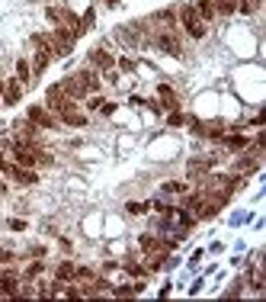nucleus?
<instances>
[{
	"label": "nucleus",
	"instance_id": "obj_1",
	"mask_svg": "<svg viewBox=\"0 0 266 302\" xmlns=\"http://www.w3.org/2000/svg\"><path fill=\"white\" fill-rule=\"evenodd\" d=\"M176 20H180L183 32H190L192 39H206V32H209V23H202L196 13V7L192 3H186V7H180V13H176Z\"/></svg>",
	"mask_w": 266,
	"mask_h": 302
},
{
	"label": "nucleus",
	"instance_id": "obj_2",
	"mask_svg": "<svg viewBox=\"0 0 266 302\" xmlns=\"http://www.w3.org/2000/svg\"><path fill=\"white\" fill-rule=\"evenodd\" d=\"M45 109H52L55 116H64V113L77 109V100H71L61 84H52V87H48V93H45Z\"/></svg>",
	"mask_w": 266,
	"mask_h": 302
},
{
	"label": "nucleus",
	"instance_id": "obj_3",
	"mask_svg": "<svg viewBox=\"0 0 266 302\" xmlns=\"http://www.w3.org/2000/svg\"><path fill=\"white\" fill-rule=\"evenodd\" d=\"M26 119H29V122H36L38 129H58V116H55L52 109H45V106H29Z\"/></svg>",
	"mask_w": 266,
	"mask_h": 302
},
{
	"label": "nucleus",
	"instance_id": "obj_4",
	"mask_svg": "<svg viewBox=\"0 0 266 302\" xmlns=\"http://www.w3.org/2000/svg\"><path fill=\"white\" fill-rule=\"evenodd\" d=\"M38 132L42 129H38L36 122H29L26 116L13 122V139H19V141H38Z\"/></svg>",
	"mask_w": 266,
	"mask_h": 302
},
{
	"label": "nucleus",
	"instance_id": "obj_5",
	"mask_svg": "<svg viewBox=\"0 0 266 302\" xmlns=\"http://www.w3.org/2000/svg\"><path fill=\"white\" fill-rule=\"evenodd\" d=\"M61 87H64V93H68L71 100H87V90H84V84H80V78H77V74H71V78H64L61 81Z\"/></svg>",
	"mask_w": 266,
	"mask_h": 302
},
{
	"label": "nucleus",
	"instance_id": "obj_6",
	"mask_svg": "<svg viewBox=\"0 0 266 302\" xmlns=\"http://www.w3.org/2000/svg\"><path fill=\"white\" fill-rule=\"evenodd\" d=\"M157 48H164V52L173 55V58L183 55V45H180V39H176L173 32H160V36H157Z\"/></svg>",
	"mask_w": 266,
	"mask_h": 302
},
{
	"label": "nucleus",
	"instance_id": "obj_7",
	"mask_svg": "<svg viewBox=\"0 0 266 302\" xmlns=\"http://www.w3.org/2000/svg\"><path fill=\"white\" fill-rule=\"evenodd\" d=\"M10 177H13L19 186H32V183H38V174H36V167H16V164H13V171H10Z\"/></svg>",
	"mask_w": 266,
	"mask_h": 302
},
{
	"label": "nucleus",
	"instance_id": "obj_8",
	"mask_svg": "<svg viewBox=\"0 0 266 302\" xmlns=\"http://www.w3.org/2000/svg\"><path fill=\"white\" fill-rule=\"evenodd\" d=\"M0 97H3V106H16L19 97H23V84L13 78L10 84H3V93H0Z\"/></svg>",
	"mask_w": 266,
	"mask_h": 302
},
{
	"label": "nucleus",
	"instance_id": "obj_9",
	"mask_svg": "<svg viewBox=\"0 0 266 302\" xmlns=\"http://www.w3.org/2000/svg\"><path fill=\"white\" fill-rule=\"evenodd\" d=\"M113 61H115V58L109 52H103V48H93V52H90V64L96 71H109V68H113Z\"/></svg>",
	"mask_w": 266,
	"mask_h": 302
},
{
	"label": "nucleus",
	"instance_id": "obj_10",
	"mask_svg": "<svg viewBox=\"0 0 266 302\" xmlns=\"http://www.w3.org/2000/svg\"><path fill=\"white\" fill-rule=\"evenodd\" d=\"M77 78H80V84H84L87 93H96L99 90V74L93 68H84V71H77Z\"/></svg>",
	"mask_w": 266,
	"mask_h": 302
},
{
	"label": "nucleus",
	"instance_id": "obj_11",
	"mask_svg": "<svg viewBox=\"0 0 266 302\" xmlns=\"http://www.w3.org/2000/svg\"><path fill=\"white\" fill-rule=\"evenodd\" d=\"M74 273H77L74 263H71V261H61L58 270H55V283H74Z\"/></svg>",
	"mask_w": 266,
	"mask_h": 302
},
{
	"label": "nucleus",
	"instance_id": "obj_12",
	"mask_svg": "<svg viewBox=\"0 0 266 302\" xmlns=\"http://www.w3.org/2000/svg\"><path fill=\"white\" fill-rule=\"evenodd\" d=\"M16 81H19V84H23V87L36 81V78H32V64L26 61V58H19V61H16Z\"/></svg>",
	"mask_w": 266,
	"mask_h": 302
},
{
	"label": "nucleus",
	"instance_id": "obj_13",
	"mask_svg": "<svg viewBox=\"0 0 266 302\" xmlns=\"http://www.w3.org/2000/svg\"><path fill=\"white\" fill-rule=\"evenodd\" d=\"M192 7H196V13H199V20H202V23H212V20H215V7H212V0H196Z\"/></svg>",
	"mask_w": 266,
	"mask_h": 302
},
{
	"label": "nucleus",
	"instance_id": "obj_14",
	"mask_svg": "<svg viewBox=\"0 0 266 302\" xmlns=\"http://www.w3.org/2000/svg\"><path fill=\"white\" fill-rule=\"evenodd\" d=\"M58 122H64V125H74V129H84V125H87V116H84V113H77V109H71V113L58 116Z\"/></svg>",
	"mask_w": 266,
	"mask_h": 302
},
{
	"label": "nucleus",
	"instance_id": "obj_15",
	"mask_svg": "<svg viewBox=\"0 0 266 302\" xmlns=\"http://www.w3.org/2000/svg\"><path fill=\"white\" fill-rule=\"evenodd\" d=\"M212 7H215V16H234L237 13V0H212Z\"/></svg>",
	"mask_w": 266,
	"mask_h": 302
},
{
	"label": "nucleus",
	"instance_id": "obj_16",
	"mask_svg": "<svg viewBox=\"0 0 266 302\" xmlns=\"http://www.w3.org/2000/svg\"><path fill=\"white\" fill-rule=\"evenodd\" d=\"M48 64H52V55H48V52H36V58H32V78L42 74Z\"/></svg>",
	"mask_w": 266,
	"mask_h": 302
},
{
	"label": "nucleus",
	"instance_id": "obj_17",
	"mask_svg": "<svg viewBox=\"0 0 266 302\" xmlns=\"http://www.w3.org/2000/svg\"><path fill=\"white\" fill-rule=\"evenodd\" d=\"M157 93H160V100H164V106H167V109H176V97H173V90H170V87L160 84Z\"/></svg>",
	"mask_w": 266,
	"mask_h": 302
},
{
	"label": "nucleus",
	"instance_id": "obj_18",
	"mask_svg": "<svg viewBox=\"0 0 266 302\" xmlns=\"http://www.w3.org/2000/svg\"><path fill=\"white\" fill-rule=\"evenodd\" d=\"M260 3L263 0H237V10L241 13H253V10H260Z\"/></svg>",
	"mask_w": 266,
	"mask_h": 302
},
{
	"label": "nucleus",
	"instance_id": "obj_19",
	"mask_svg": "<svg viewBox=\"0 0 266 302\" xmlns=\"http://www.w3.org/2000/svg\"><path fill=\"white\" fill-rule=\"evenodd\" d=\"M228 148H234V151H241V148H247V139H244V135H228Z\"/></svg>",
	"mask_w": 266,
	"mask_h": 302
},
{
	"label": "nucleus",
	"instance_id": "obj_20",
	"mask_svg": "<svg viewBox=\"0 0 266 302\" xmlns=\"http://www.w3.org/2000/svg\"><path fill=\"white\" fill-rule=\"evenodd\" d=\"M145 209H148L145 202H129V212H132V216H141Z\"/></svg>",
	"mask_w": 266,
	"mask_h": 302
},
{
	"label": "nucleus",
	"instance_id": "obj_21",
	"mask_svg": "<svg viewBox=\"0 0 266 302\" xmlns=\"http://www.w3.org/2000/svg\"><path fill=\"white\" fill-rule=\"evenodd\" d=\"M119 68H122V71H135V61H132V58H122Z\"/></svg>",
	"mask_w": 266,
	"mask_h": 302
},
{
	"label": "nucleus",
	"instance_id": "obj_22",
	"mask_svg": "<svg viewBox=\"0 0 266 302\" xmlns=\"http://www.w3.org/2000/svg\"><path fill=\"white\" fill-rule=\"evenodd\" d=\"M103 103H106V100H103V97H93V100L87 103V106H90V109H99V106H103Z\"/></svg>",
	"mask_w": 266,
	"mask_h": 302
},
{
	"label": "nucleus",
	"instance_id": "obj_23",
	"mask_svg": "<svg viewBox=\"0 0 266 302\" xmlns=\"http://www.w3.org/2000/svg\"><path fill=\"white\" fill-rule=\"evenodd\" d=\"M0 93H3V78H0Z\"/></svg>",
	"mask_w": 266,
	"mask_h": 302
}]
</instances>
